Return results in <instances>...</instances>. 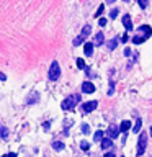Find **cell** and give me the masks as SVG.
Here are the masks:
<instances>
[{
	"label": "cell",
	"instance_id": "6da1fadb",
	"mask_svg": "<svg viewBox=\"0 0 152 157\" xmlns=\"http://www.w3.org/2000/svg\"><path fill=\"white\" fill-rule=\"evenodd\" d=\"M80 102V93H75V95H70V97H67L66 100H62V103H61V106H62V110L66 111H70L75 108V105Z\"/></svg>",
	"mask_w": 152,
	"mask_h": 157
},
{
	"label": "cell",
	"instance_id": "7a4b0ae2",
	"mask_svg": "<svg viewBox=\"0 0 152 157\" xmlns=\"http://www.w3.org/2000/svg\"><path fill=\"white\" fill-rule=\"evenodd\" d=\"M145 146H147V134H145V133H141V134H139V141H138V156H142V154H144Z\"/></svg>",
	"mask_w": 152,
	"mask_h": 157
},
{
	"label": "cell",
	"instance_id": "3957f363",
	"mask_svg": "<svg viewBox=\"0 0 152 157\" xmlns=\"http://www.w3.org/2000/svg\"><path fill=\"white\" fill-rule=\"evenodd\" d=\"M59 77H61V67H59V64L54 61L53 64H51V67H49V78H51V80H57Z\"/></svg>",
	"mask_w": 152,
	"mask_h": 157
},
{
	"label": "cell",
	"instance_id": "277c9868",
	"mask_svg": "<svg viewBox=\"0 0 152 157\" xmlns=\"http://www.w3.org/2000/svg\"><path fill=\"white\" fill-rule=\"evenodd\" d=\"M118 134H119V128H118V126H114V124H111V126L108 128V137L113 141V139H116V137H118Z\"/></svg>",
	"mask_w": 152,
	"mask_h": 157
},
{
	"label": "cell",
	"instance_id": "5b68a950",
	"mask_svg": "<svg viewBox=\"0 0 152 157\" xmlns=\"http://www.w3.org/2000/svg\"><path fill=\"white\" fill-rule=\"evenodd\" d=\"M38 100H39V93H38V92H31V93H30V97L26 98V105L38 103Z\"/></svg>",
	"mask_w": 152,
	"mask_h": 157
},
{
	"label": "cell",
	"instance_id": "8992f818",
	"mask_svg": "<svg viewBox=\"0 0 152 157\" xmlns=\"http://www.w3.org/2000/svg\"><path fill=\"white\" fill-rule=\"evenodd\" d=\"M97 105H98V102H87V103H84V111L85 113H90V111H93L95 108H97Z\"/></svg>",
	"mask_w": 152,
	"mask_h": 157
},
{
	"label": "cell",
	"instance_id": "52a82bcc",
	"mask_svg": "<svg viewBox=\"0 0 152 157\" xmlns=\"http://www.w3.org/2000/svg\"><path fill=\"white\" fill-rule=\"evenodd\" d=\"M82 92H85V93H93L95 92V85L92 82H84L82 84Z\"/></svg>",
	"mask_w": 152,
	"mask_h": 157
},
{
	"label": "cell",
	"instance_id": "ba28073f",
	"mask_svg": "<svg viewBox=\"0 0 152 157\" xmlns=\"http://www.w3.org/2000/svg\"><path fill=\"white\" fill-rule=\"evenodd\" d=\"M105 43V36H103V33L98 31L95 34V39H93V46H101Z\"/></svg>",
	"mask_w": 152,
	"mask_h": 157
},
{
	"label": "cell",
	"instance_id": "9c48e42d",
	"mask_svg": "<svg viewBox=\"0 0 152 157\" xmlns=\"http://www.w3.org/2000/svg\"><path fill=\"white\" fill-rule=\"evenodd\" d=\"M123 25H124L126 31H131L132 28H134V26H132V21H131V16H129V15H124V16H123Z\"/></svg>",
	"mask_w": 152,
	"mask_h": 157
},
{
	"label": "cell",
	"instance_id": "30bf717a",
	"mask_svg": "<svg viewBox=\"0 0 152 157\" xmlns=\"http://www.w3.org/2000/svg\"><path fill=\"white\" fill-rule=\"evenodd\" d=\"M131 129V121H128V119H124L123 123H121V126H119V133H123V134H126L128 131Z\"/></svg>",
	"mask_w": 152,
	"mask_h": 157
},
{
	"label": "cell",
	"instance_id": "8fae6325",
	"mask_svg": "<svg viewBox=\"0 0 152 157\" xmlns=\"http://www.w3.org/2000/svg\"><path fill=\"white\" fill-rule=\"evenodd\" d=\"M110 147H113V141L110 137H103L101 139V149L106 150V149H110Z\"/></svg>",
	"mask_w": 152,
	"mask_h": 157
},
{
	"label": "cell",
	"instance_id": "7c38bea8",
	"mask_svg": "<svg viewBox=\"0 0 152 157\" xmlns=\"http://www.w3.org/2000/svg\"><path fill=\"white\" fill-rule=\"evenodd\" d=\"M139 31L144 33L145 38H149V36L152 34V28H151V26H147V25H142V26H139Z\"/></svg>",
	"mask_w": 152,
	"mask_h": 157
},
{
	"label": "cell",
	"instance_id": "4fadbf2b",
	"mask_svg": "<svg viewBox=\"0 0 152 157\" xmlns=\"http://www.w3.org/2000/svg\"><path fill=\"white\" fill-rule=\"evenodd\" d=\"M84 52H85V56H92L93 54V43H85L84 44Z\"/></svg>",
	"mask_w": 152,
	"mask_h": 157
},
{
	"label": "cell",
	"instance_id": "5bb4252c",
	"mask_svg": "<svg viewBox=\"0 0 152 157\" xmlns=\"http://www.w3.org/2000/svg\"><path fill=\"white\" fill-rule=\"evenodd\" d=\"M145 36H141V34H136V36H134V38H132V43H134V44H141V43H144L145 41Z\"/></svg>",
	"mask_w": 152,
	"mask_h": 157
},
{
	"label": "cell",
	"instance_id": "9a60e30c",
	"mask_svg": "<svg viewBox=\"0 0 152 157\" xmlns=\"http://www.w3.org/2000/svg\"><path fill=\"white\" fill-rule=\"evenodd\" d=\"M118 41H119V38L118 36H116V38H113L111 41H110V43H108V49H114V47H116V46H118Z\"/></svg>",
	"mask_w": 152,
	"mask_h": 157
},
{
	"label": "cell",
	"instance_id": "2e32d148",
	"mask_svg": "<svg viewBox=\"0 0 152 157\" xmlns=\"http://www.w3.org/2000/svg\"><path fill=\"white\" fill-rule=\"evenodd\" d=\"M53 147L56 150H62L64 149V142H61V141H54L53 142Z\"/></svg>",
	"mask_w": 152,
	"mask_h": 157
},
{
	"label": "cell",
	"instance_id": "e0dca14e",
	"mask_svg": "<svg viewBox=\"0 0 152 157\" xmlns=\"http://www.w3.org/2000/svg\"><path fill=\"white\" fill-rule=\"evenodd\" d=\"M90 33H92V28L87 25V26H84V30H82V34H80V36H84V38H85V36H88Z\"/></svg>",
	"mask_w": 152,
	"mask_h": 157
},
{
	"label": "cell",
	"instance_id": "ac0fdd59",
	"mask_svg": "<svg viewBox=\"0 0 152 157\" xmlns=\"http://www.w3.org/2000/svg\"><path fill=\"white\" fill-rule=\"evenodd\" d=\"M101 139H103V131H97V133H95V136H93V141H97V142H98V141H101Z\"/></svg>",
	"mask_w": 152,
	"mask_h": 157
},
{
	"label": "cell",
	"instance_id": "d6986e66",
	"mask_svg": "<svg viewBox=\"0 0 152 157\" xmlns=\"http://www.w3.org/2000/svg\"><path fill=\"white\" fill-rule=\"evenodd\" d=\"M141 126H142V121H141V118H138V121H136V126H134V133H138L139 134V131H141Z\"/></svg>",
	"mask_w": 152,
	"mask_h": 157
},
{
	"label": "cell",
	"instance_id": "ffe728a7",
	"mask_svg": "<svg viewBox=\"0 0 152 157\" xmlns=\"http://www.w3.org/2000/svg\"><path fill=\"white\" fill-rule=\"evenodd\" d=\"M80 44H84V36H77L74 39V46H80Z\"/></svg>",
	"mask_w": 152,
	"mask_h": 157
},
{
	"label": "cell",
	"instance_id": "44dd1931",
	"mask_svg": "<svg viewBox=\"0 0 152 157\" xmlns=\"http://www.w3.org/2000/svg\"><path fill=\"white\" fill-rule=\"evenodd\" d=\"M77 67H79V69H85V61H84V59H77Z\"/></svg>",
	"mask_w": 152,
	"mask_h": 157
},
{
	"label": "cell",
	"instance_id": "7402d4cb",
	"mask_svg": "<svg viewBox=\"0 0 152 157\" xmlns=\"http://www.w3.org/2000/svg\"><path fill=\"white\" fill-rule=\"evenodd\" d=\"M138 3H139L141 8H147V7H149V2H147V0H138Z\"/></svg>",
	"mask_w": 152,
	"mask_h": 157
},
{
	"label": "cell",
	"instance_id": "603a6c76",
	"mask_svg": "<svg viewBox=\"0 0 152 157\" xmlns=\"http://www.w3.org/2000/svg\"><path fill=\"white\" fill-rule=\"evenodd\" d=\"M82 133H84V134H88V133H90V126H88V124H82Z\"/></svg>",
	"mask_w": 152,
	"mask_h": 157
},
{
	"label": "cell",
	"instance_id": "cb8c5ba5",
	"mask_svg": "<svg viewBox=\"0 0 152 157\" xmlns=\"http://www.w3.org/2000/svg\"><path fill=\"white\" fill-rule=\"evenodd\" d=\"M118 10H116V8H113V10H111V12H110V18H111V20H114V18H116V16H118Z\"/></svg>",
	"mask_w": 152,
	"mask_h": 157
},
{
	"label": "cell",
	"instance_id": "d4e9b609",
	"mask_svg": "<svg viewBox=\"0 0 152 157\" xmlns=\"http://www.w3.org/2000/svg\"><path fill=\"white\" fill-rule=\"evenodd\" d=\"M103 10H105V7L100 5V7H98V10H97V13H95V16H97V18H100V15L103 13Z\"/></svg>",
	"mask_w": 152,
	"mask_h": 157
},
{
	"label": "cell",
	"instance_id": "484cf974",
	"mask_svg": "<svg viewBox=\"0 0 152 157\" xmlns=\"http://www.w3.org/2000/svg\"><path fill=\"white\" fill-rule=\"evenodd\" d=\"M80 147H82L84 150H88V147H90V144L87 142V141H82V142H80Z\"/></svg>",
	"mask_w": 152,
	"mask_h": 157
},
{
	"label": "cell",
	"instance_id": "4316f807",
	"mask_svg": "<svg viewBox=\"0 0 152 157\" xmlns=\"http://www.w3.org/2000/svg\"><path fill=\"white\" fill-rule=\"evenodd\" d=\"M113 93H114V84H113V82H110V88H108V95L111 97Z\"/></svg>",
	"mask_w": 152,
	"mask_h": 157
},
{
	"label": "cell",
	"instance_id": "83f0119b",
	"mask_svg": "<svg viewBox=\"0 0 152 157\" xmlns=\"http://www.w3.org/2000/svg\"><path fill=\"white\" fill-rule=\"evenodd\" d=\"M121 41H123V43H128V41H129V36H128V34H123V38H121Z\"/></svg>",
	"mask_w": 152,
	"mask_h": 157
},
{
	"label": "cell",
	"instance_id": "f1b7e54d",
	"mask_svg": "<svg viewBox=\"0 0 152 157\" xmlns=\"http://www.w3.org/2000/svg\"><path fill=\"white\" fill-rule=\"evenodd\" d=\"M0 134L3 137H7V129H5V128H0Z\"/></svg>",
	"mask_w": 152,
	"mask_h": 157
},
{
	"label": "cell",
	"instance_id": "f546056e",
	"mask_svg": "<svg viewBox=\"0 0 152 157\" xmlns=\"http://www.w3.org/2000/svg\"><path fill=\"white\" fill-rule=\"evenodd\" d=\"M98 23H100V26H105L106 25V18H100Z\"/></svg>",
	"mask_w": 152,
	"mask_h": 157
},
{
	"label": "cell",
	"instance_id": "4dcf8cb0",
	"mask_svg": "<svg viewBox=\"0 0 152 157\" xmlns=\"http://www.w3.org/2000/svg\"><path fill=\"white\" fill-rule=\"evenodd\" d=\"M131 49H128V47H126V49H124V56H126V57H128V56H131Z\"/></svg>",
	"mask_w": 152,
	"mask_h": 157
},
{
	"label": "cell",
	"instance_id": "1f68e13d",
	"mask_svg": "<svg viewBox=\"0 0 152 157\" xmlns=\"http://www.w3.org/2000/svg\"><path fill=\"white\" fill-rule=\"evenodd\" d=\"M0 80H2V82H5V80H7V77H5V74H2V72H0Z\"/></svg>",
	"mask_w": 152,
	"mask_h": 157
},
{
	"label": "cell",
	"instance_id": "d6a6232c",
	"mask_svg": "<svg viewBox=\"0 0 152 157\" xmlns=\"http://www.w3.org/2000/svg\"><path fill=\"white\" fill-rule=\"evenodd\" d=\"M105 157H116V156H114V152H106Z\"/></svg>",
	"mask_w": 152,
	"mask_h": 157
},
{
	"label": "cell",
	"instance_id": "836d02e7",
	"mask_svg": "<svg viewBox=\"0 0 152 157\" xmlns=\"http://www.w3.org/2000/svg\"><path fill=\"white\" fill-rule=\"evenodd\" d=\"M5 157H18V156H16L15 152H10V154H7V156H5Z\"/></svg>",
	"mask_w": 152,
	"mask_h": 157
},
{
	"label": "cell",
	"instance_id": "e575fe53",
	"mask_svg": "<svg viewBox=\"0 0 152 157\" xmlns=\"http://www.w3.org/2000/svg\"><path fill=\"white\" fill-rule=\"evenodd\" d=\"M151 136H152V126H151Z\"/></svg>",
	"mask_w": 152,
	"mask_h": 157
}]
</instances>
